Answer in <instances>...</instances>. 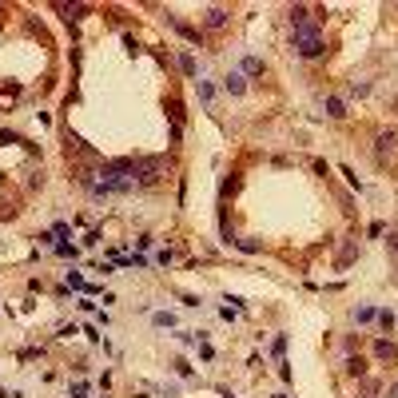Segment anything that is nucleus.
<instances>
[{
  "instance_id": "nucleus-13",
  "label": "nucleus",
  "mask_w": 398,
  "mask_h": 398,
  "mask_svg": "<svg viewBox=\"0 0 398 398\" xmlns=\"http://www.w3.org/2000/svg\"><path fill=\"white\" fill-rule=\"evenodd\" d=\"M354 319H358V323H371V319H378V311H375V307H358Z\"/></svg>"
},
{
  "instance_id": "nucleus-7",
  "label": "nucleus",
  "mask_w": 398,
  "mask_h": 398,
  "mask_svg": "<svg viewBox=\"0 0 398 398\" xmlns=\"http://www.w3.org/2000/svg\"><path fill=\"white\" fill-rule=\"evenodd\" d=\"M390 147H394V132H382V136H378V156H386Z\"/></svg>"
},
{
  "instance_id": "nucleus-17",
  "label": "nucleus",
  "mask_w": 398,
  "mask_h": 398,
  "mask_svg": "<svg viewBox=\"0 0 398 398\" xmlns=\"http://www.w3.org/2000/svg\"><path fill=\"white\" fill-rule=\"evenodd\" d=\"M68 398H88V386H84V382H76V386L68 390Z\"/></svg>"
},
{
  "instance_id": "nucleus-16",
  "label": "nucleus",
  "mask_w": 398,
  "mask_h": 398,
  "mask_svg": "<svg viewBox=\"0 0 398 398\" xmlns=\"http://www.w3.org/2000/svg\"><path fill=\"white\" fill-rule=\"evenodd\" d=\"M347 371H351V375H362L366 366H362V358H347Z\"/></svg>"
},
{
  "instance_id": "nucleus-3",
  "label": "nucleus",
  "mask_w": 398,
  "mask_h": 398,
  "mask_svg": "<svg viewBox=\"0 0 398 398\" xmlns=\"http://www.w3.org/2000/svg\"><path fill=\"white\" fill-rule=\"evenodd\" d=\"M203 24H207V28H223V24H227V8H207Z\"/></svg>"
},
{
  "instance_id": "nucleus-2",
  "label": "nucleus",
  "mask_w": 398,
  "mask_h": 398,
  "mask_svg": "<svg viewBox=\"0 0 398 398\" xmlns=\"http://www.w3.org/2000/svg\"><path fill=\"white\" fill-rule=\"evenodd\" d=\"M164 167H167V160H136V179L140 183H156L160 175H164Z\"/></svg>"
},
{
  "instance_id": "nucleus-9",
  "label": "nucleus",
  "mask_w": 398,
  "mask_h": 398,
  "mask_svg": "<svg viewBox=\"0 0 398 398\" xmlns=\"http://www.w3.org/2000/svg\"><path fill=\"white\" fill-rule=\"evenodd\" d=\"M179 68H183V76H199V68H195L191 56H179Z\"/></svg>"
},
{
  "instance_id": "nucleus-6",
  "label": "nucleus",
  "mask_w": 398,
  "mask_h": 398,
  "mask_svg": "<svg viewBox=\"0 0 398 398\" xmlns=\"http://www.w3.org/2000/svg\"><path fill=\"white\" fill-rule=\"evenodd\" d=\"M327 116H334V119H343V116H347V104L330 96V100H327Z\"/></svg>"
},
{
  "instance_id": "nucleus-18",
  "label": "nucleus",
  "mask_w": 398,
  "mask_h": 398,
  "mask_svg": "<svg viewBox=\"0 0 398 398\" xmlns=\"http://www.w3.org/2000/svg\"><path fill=\"white\" fill-rule=\"evenodd\" d=\"M0 143H24V140H20L16 132H0Z\"/></svg>"
},
{
  "instance_id": "nucleus-10",
  "label": "nucleus",
  "mask_w": 398,
  "mask_h": 398,
  "mask_svg": "<svg viewBox=\"0 0 398 398\" xmlns=\"http://www.w3.org/2000/svg\"><path fill=\"white\" fill-rule=\"evenodd\" d=\"M199 100H203V104H211V100H215V88H211L207 80H199Z\"/></svg>"
},
{
  "instance_id": "nucleus-15",
  "label": "nucleus",
  "mask_w": 398,
  "mask_h": 398,
  "mask_svg": "<svg viewBox=\"0 0 398 398\" xmlns=\"http://www.w3.org/2000/svg\"><path fill=\"white\" fill-rule=\"evenodd\" d=\"M291 24H307V8H303V4L291 8Z\"/></svg>"
},
{
  "instance_id": "nucleus-5",
  "label": "nucleus",
  "mask_w": 398,
  "mask_h": 398,
  "mask_svg": "<svg viewBox=\"0 0 398 398\" xmlns=\"http://www.w3.org/2000/svg\"><path fill=\"white\" fill-rule=\"evenodd\" d=\"M243 76H263V60L259 56H247V60H243Z\"/></svg>"
},
{
  "instance_id": "nucleus-12",
  "label": "nucleus",
  "mask_w": 398,
  "mask_h": 398,
  "mask_svg": "<svg viewBox=\"0 0 398 398\" xmlns=\"http://www.w3.org/2000/svg\"><path fill=\"white\" fill-rule=\"evenodd\" d=\"M175 28H179V36H183V40H191V44H199V32H195V28H187V24H175Z\"/></svg>"
},
{
  "instance_id": "nucleus-19",
  "label": "nucleus",
  "mask_w": 398,
  "mask_h": 398,
  "mask_svg": "<svg viewBox=\"0 0 398 398\" xmlns=\"http://www.w3.org/2000/svg\"><path fill=\"white\" fill-rule=\"evenodd\" d=\"M378 323L382 327H394V311H378Z\"/></svg>"
},
{
  "instance_id": "nucleus-8",
  "label": "nucleus",
  "mask_w": 398,
  "mask_h": 398,
  "mask_svg": "<svg viewBox=\"0 0 398 398\" xmlns=\"http://www.w3.org/2000/svg\"><path fill=\"white\" fill-rule=\"evenodd\" d=\"M151 323H156V327H175V315H167V311H156V315H151Z\"/></svg>"
},
{
  "instance_id": "nucleus-4",
  "label": "nucleus",
  "mask_w": 398,
  "mask_h": 398,
  "mask_svg": "<svg viewBox=\"0 0 398 398\" xmlns=\"http://www.w3.org/2000/svg\"><path fill=\"white\" fill-rule=\"evenodd\" d=\"M223 88L231 92V96H243V88H247V80H243V72H231V76L223 80Z\"/></svg>"
},
{
  "instance_id": "nucleus-14",
  "label": "nucleus",
  "mask_w": 398,
  "mask_h": 398,
  "mask_svg": "<svg viewBox=\"0 0 398 398\" xmlns=\"http://www.w3.org/2000/svg\"><path fill=\"white\" fill-rule=\"evenodd\" d=\"M56 255H64V259H76V247H72V243H56Z\"/></svg>"
},
{
  "instance_id": "nucleus-11",
  "label": "nucleus",
  "mask_w": 398,
  "mask_h": 398,
  "mask_svg": "<svg viewBox=\"0 0 398 398\" xmlns=\"http://www.w3.org/2000/svg\"><path fill=\"white\" fill-rule=\"evenodd\" d=\"M68 287H72V291H88V283H84V275H76V271H68Z\"/></svg>"
},
{
  "instance_id": "nucleus-1",
  "label": "nucleus",
  "mask_w": 398,
  "mask_h": 398,
  "mask_svg": "<svg viewBox=\"0 0 398 398\" xmlns=\"http://www.w3.org/2000/svg\"><path fill=\"white\" fill-rule=\"evenodd\" d=\"M291 48H295V56H303V60H315V56H323L327 52V36H323V28L319 24H295L291 28Z\"/></svg>"
}]
</instances>
